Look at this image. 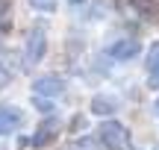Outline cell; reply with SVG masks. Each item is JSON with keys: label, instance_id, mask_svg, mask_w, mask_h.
<instances>
[{"label": "cell", "instance_id": "obj_2", "mask_svg": "<svg viewBox=\"0 0 159 150\" xmlns=\"http://www.w3.org/2000/svg\"><path fill=\"white\" fill-rule=\"evenodd\" d=\"M97 139L103 141V147L109 150H133V139H130V130L118 121H103L100 130H97Z\"/></svg>", "mask_w": 159, "mask_h": 150}, {"label": "cell", "instance_id": "obj_3", "mask_svg": "<svg viewBox=\"0 0 159 150\" xmlns=\"http://www.w3.org/2000/svg\"><path fill=\"white\" fill-rule=\"evenodd\" d=\"M33 94H39V97H59V94H65V80L62 74H41L33 80Z\"/></svg>", "mask_w": 159, "mask_h": 150}, {"label": "cell", "instance_id": "obj_6", "mask_svg": "<svg viewBox=\"0 0 159 150\" xmlns=\"http://www.w3.org/2000/svg\"><path fill=\"white\" fill-rule=\"evenodd\" d=\"M18 127H24V112L12 103L0 106V135H12Z\"/></svg>", "mask_w": 159, "mask_h": 150}, {"label": "cell", "instance_id": "obj_9", "mask_svg": "<svg viewBox=\"0 0 159 150\" xmlns=\"http://www.w3.org/2000/svg\"><path fill=\"white\" fill-rule=\"evenodd\" d=\"M144 68H148V86L150 88H159V41L150 44L148 59H144Z\"/></svg>", "mask_w": 159, "mask_h": 150}, {"label": "cell", "instance_id": "obj_17", "mask_svg": "<svg viewBox=\"0 0 159 150\" xmlns=\"http://www.w3.org/2000/svg\"><path fill=\"white\" fill-rule=\"evenodd\" d=\"M156 115H159V100H156Z\"/></svg>", "mask_w": 159, "mask_h": 150}, {"label": "cell", "instance_id": "obj_16", "mask_svg": "<svg viewBox=\"0 0 159 150\" xmlns=\"http://www.w3.org/2000/svg\"><path fill=\"white\" fill-rule=\"evenodd\" d=\"M3 82H6V80H3V77H0V88H3Z\"/></svg>", "mask_w": 159, "mask_h": 150}, {"label": "cell", "instance_id": "obj_10", "mask_svg": "<svg viewBox=\"0 0 159 150\" xmlns=\"http://www.w3.org/2000/svg\"><path fill=\"white\" fill-rule=\"evenodd\" d=\"M12 29V3L0 0V35H6Z\"/></svg>", "mask_w": 159, "mask_h": 150}, {"label": "cell", "instance_id": "obj_18", "mask_svg": "<svg viewBox=\"0 0 159 150\" xmlns=\"http://www.w3.org/2000/svg\"><path fill=\"white\" fill-rule=\"evenodd\" d=\"M68 150H80V147H68Z\"/></svg>", "mask_w": 159, "mask_h": 150}, {"label": "cell", "instance_id": "obj_12", "mask_svg": "<svg viewBox=\"0 0 159 150\" xmlns=\"http://www.w3.org/2000/svg\"><path fill=\"white\" fill-rule=\"evenodd\" d=\"M33 103L39 112H47V115H53V100L50 97H39V94H33Z\"/></svg>", "mask_w": 159, "mask_h": 150}, {"label": "cell", "instance_id": "obj_1", "mask_svg": "<svg viewBox=\"0 0 159 150\" xmlns=\"http://www.w3.org/2000/svg\"><path fill=\"white\" fill-rule=\"evenodd\" d=\"M24 56H27V65H39L41 59L47 56V27L44 24H33L24 38Z\"/></svg>", "mask_w": 159, "mask_h": 150}, {"label": "cell", "instance_id": "obj_11", "mask_svg": "<svg viewBox=\"0 0 159 150\" xmlns=\"http://www.w3.org/2000/svg\"><path fill=\"white\" fill-rule=\"evenodd\" d=\"M30 3V9H35V12H56V6H59V0H27Z\"/></svg>", "mask_w": 159, "mask_h": 150}, {"label": "cell", "instance_id": "obj_13", "mask_svg": "<svg viewBox=\"0 0 159 150\" xmlns=\"http://www.w3.org/2000/svg\"><path fill=\"white\" fill-rule=\"evenodd\" d=\"M74 147H80V150H94V147H97V141H94V139H80Z\"/></svg>", "mask_w": 159, "mask_h": 150}, {"label": "cell", "instance_id": "obj_14", "mask_svg": "<svg viewBox=\"0 0 159 150\" xmlns=\"http://www.w3.org/2000/svg\"><path fill=\"white\" fill-rule=\"evenodd\" d=\"M80 127H85V118H83V115L74 118V127H71V130H80Z\"/></svg>", "mask_w": 159, "mask_h": 150}, {"label": "cell", "instance_id": "obj_15", "mask_svg": "<svg viewBox=\"0 0 159 150\" xmlns=\"http://www.w3.org/2000/svg\"><path fill=\"white\" fill-rule=\"evenodd\" d=\"M68 3H71V6H85L89 0H68Z\"/></svg>", "mask_w": 159, "mask_h": 150}, {"label": "cell", "instance_id": "obj_8", "mask_svg": "<svg viewBox=\"0 0 159 150\" xmlns=\"http://www.w3.org/2000/svg\"><path fill=\"white\" fill-rule=\"evenodd\" d=\"M133 12H136L139 18H144V21L156 24L159 21V0H130Z\"/></svg>", "mask_w": 159, "mask_h": 150}, {"label": "cell", "instance_id": "obj_7", "mask_svg": "<svg viewBox=\"0 0 159 150\" xmlns=\"http://www.w3.org/2000/svg\"><path fill=\"white\" fill-rule=\"evenodd\" d=\"M91 112L100 115V118H109V115L118 112V100H115L112 94H94V97H91Z\"/></svg>", "mask_w": 159, "mask_h": 150}, {"label": "cell", "instance_id": "obj_4", "mask_svg": "<svg viewBox=\"0 0 159 150\" xmlns=\"http://www.w3.org/2000/svg\"><path fill=\"white\" fill-rule=\"evenodd\" d=\"M62 133V124H59V118H44V121L35 127V133H33V139H30V144L33 147H47V144H53L56 141V135Z\"/></svg>", "mask_w": 159, "mask_h": 150}, {"label": "cell", "instance_id": "obj_5", "mask_svg": "<svg viewBox=\"0 0 159 150\" xmlns=\"http://www.w3.org/2000/svg\"><path fill=\"white\" fill-rule=\"evenodd\" d=\"M139 53H142V41L139 38H118L112 47H109V56L115 59V62H130V59H136Z\"/></svg>", "mask_w": 159, "mask_h": 150}]
</instances>
